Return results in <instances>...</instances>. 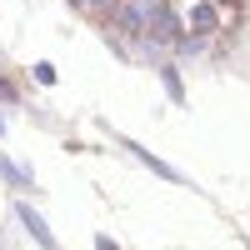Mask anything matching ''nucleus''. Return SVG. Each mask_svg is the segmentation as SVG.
Returning a JSON list of instances; mask_svg holds the SVG:
<instances>
[{
  "instance_id": "nucleus-1",
  "label": "nucleus",
  "mask_w": 250,
  "mask_h": 250,
  "mask_svg": "<svg viewBox=\"0 0 250 250\" xmlns=\"http://www.w3.org/2000/svg\"><path fill=\"white\" fill-rule=\"evenodd\" d=\"M15 220H20V225H25V230H30V235H35V245H45V250H55V235H50V225H45V220H40V215L30 210V205H15Z\"/></svg>"
},
{
  "instance_id": "nucleus-2",
  "label": "nucleus",
  "mask_w": 250,
  "mask_h": 250,
  "mask_svg": "<svg viewBox=\"0 0 250 250\" xmlns=\"http://www.w3.org/2000/svg\"><path fill=\"white\" fill-rule=\"evenodd\" d=\"M220 25V15H215V5H210V0H200V5L190 10V35H210Z\"/></svg>"
},
{
  "instance_id": "nucleus-3",
  "label": "nucleus",
  "mask_w": 250,
  "mask_h": 250,
  "mask_svg": "<svg viewBox=\"0 0 250 250\" xmlns=\"http://www.w3.org/2000/svg\"><path fill=\"white\" fill-rule=\"evenodd\" d=\"M0 175H5L10 185H30V170H25V165H15V160H5V155H0Z\"/></svg>"
},
{
  "instance_id": "nucleus-4",
  "label": "nucleus",
  "mask_w": 250,
  "mask_h": 250,
  "mask_svg": "<svg viewBox=\"0 0 250 250\" xmlns=\"http://www.w3.org/2000/svg\"><path fill=\"white\" fill-rule=\"evenodd\" d=\"M35 80L40 85H55V65H35Z\"/></svg>"
},
{
  "instance_id": "nucleus-5",
  "label": "nucleus",
  "mask_w": 250,
  "mask_h": 250,
  "mask_svg": "<svg viewBox=\"0 0 250 250\" xmlns=\"http://www.w3.org/2000/svg\"><path fill=\"white\" fill-rule=\"evenodd\" d=\"M0 105H15V90L5 85V75H0Z\"/></svg>"
},
{
  "instance_id": "nucleus-6",
  "label": "nucleus",
  "mask_w": 250,
  "mask_h": 250,
  "mask_svg": "<svg viewBox=\"0 0 250 250\" xmlns=\"http://www.w3.org/2000/svg\"><path fill=\"white\" fill-rule=\"evenodd\" d=\"M95 250H120V245H115L110 235H100V240H95Z\"/></svg>"
},
{
  "instance_id": "nucleus-7",
  "label": "nucleus",
  "mask_w": 250,
  "mask_h": 250,
  "mask_svg": "<svg viewBox=\"0 0 250 250\" xmlns=\"http://www.w3.org/2000/svg\"><path fill=\"white\" fill-rule=\"evenodd\" d=\"M0 130H5V120H0Z\"/></svg>"
}]
</instances>
